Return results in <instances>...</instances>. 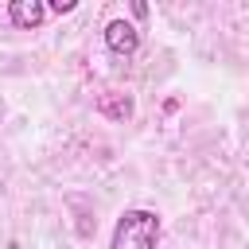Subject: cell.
I'll return each mask as SVG.
<instances>
[{"instance_id":"1","label":"cell","mask_w":249,"mask_h":249,"mask_svg":"<svg viewBox=\"0 0 249 249\" xmlns=\"http://www.w3.org/2000/svg\"><path fill=\"white\" fill-rule=\"evenodd\" d=\"M160 214L148 210V206H136V210H124L113 226V237H109V249H156L160 245Z\"/></svg>"},{"instance_id":"5","label":"cell","mask_w":249,"mask_h":249,"mask_svg":"<svg viewBox=\"0 0 249 249\" xmlns=\"http://www.w3.org/2000/svg\"><path fill=\"white\" fill-rule=\"evenodd\" d=\"M74 8H78L74 0H51V4H47V12H54V16H66V12H74Z\"/></svg>"},{"instance_id":"4","label":"cell","mask_w":249,"mask_h":249,"mask_svg":"<svg viewBox=\"0 0 249 249\" xmlns=\"http://www.w3.org/2000/svg\"><path fill=\"white\" fill-rule=\"evenodd\" d=\"M97 109H101L105 117H113V121H124V117L132 113V97H128V93H117V89H109V93H101Z\"/></svg>"},{"instance_id":"2","label":"cell","mask_w":249,"mask_h":249,"mask_svg":"<svg viewBox=\"0 0 249 249\" xmlns=\"http://www.w3.org/2000/svg\"><path fill=\"white\" fill-rule=\"evenodd\" d=\"M101 35H105V47H109L113 54H121V58H128V54L140 51V31H136V23H128V19H109Z\"/></svg>"},{"instance_id":"3","label":"cell","mask_w":249,"mask_h":249,"mask_svg":"<svg viewBox=\"0 0 249 249\" xmlns=\"http://www.w3.org/2000/svg\"><path fill=\"white\" fill-rule=\"evenodd\" d=\"M8 19L19 31H39L43 19H47V4L43 0H12L8 4Z\"/></svg>"}]
</instances>
